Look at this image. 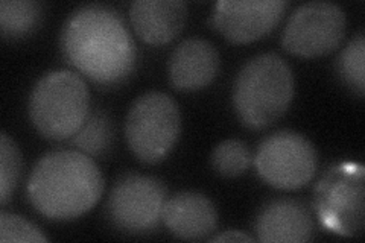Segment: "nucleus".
Instances as JSON below:
<instances>
[{
    "label": "nucleus",
    "instance_id": "6e6552de",
    "mask_svg": "<svg viewBox=\"0 0 365 243\" xmlns=\"http://www.w3.org/2000/svg\"><path fill=\"white\" fill-rule=\"evenodd\" d=\"M317 150L307 138L295 131H279L260 143L256 169L269 186L295 190L306 186L317 172Z\"/></svg>",
    "mask_w": 365,
    "mask_h": 243
},
{
    "label": "nucleus",
    "instance_id": "39448f33",
    "mask_svg": "<svg viewBox=\"0 0 365 243\" xmlns=\"http://www.w3.org/2000/svg\"><path fill=\"white\" fill-rule=\"evenodd\" d=\"M181 133L177 102L166 93L150 91L137 98L125 120V138L134 157L155 165L174 149Z\"/></svg>",
    "mask_w": 365,
    "mask_h": 243
},
{
    "label": "nucleus",
    "instance_id": "1a4fd4ad",
    "mask_svg": "<svg viewBox=\"0 0 365 243\" xmlns=\"http://www.w3.org/2000/svg\"><path fill=\"white\" fill-rule=\"evenodd\" d=\"M346 28V13L336 4H304L288 20L282 36L283 49L304 58L326 55L344 40Z\"/></svg>",
    "mask_w": 365,
    "mask_h": 243
},
{
    "label": "nucleus",
    "instance_id": "9d476101",
    "mask_svg": "<svg viewBox=\"0 0 365 243\" xmlns=\"http://www.w3.org/2000/svg\"><path fill=\"white\" fill-rule=\"evenodd\" d=\"M287 8L284 0H221L215 6L212 23L228 41L244 44L268 33Z\"/></svg>",
    "mask_w": 365,
    "mask_h": 243
},
{
    "label": "nucleus",
    "instance_id": "412c9836",
    "mask_svg": "<svg viewBox=\"0 0 365 243\" xmlns=\"http://www.w3.org/2000/svg\"><path fill=\"white\" fill-rule=\"evenodd\" d=\"M210 242H253V237L247 236L239 229H228L222 234H218L210 239Z\"/></svg>",
    "mask_w": 365,
    "mask_h": 243
},
{
    "label": "nucleus",
    "instance_id": "423d86ee",
    "mask_svg": "<svg viewBox=\"0 0 365 243\" xmlns=\"http://www.w3.org/2000/svg\"><path fill=\"white\" fill-rule=\"evenodd\" d=\"M364 167L339 165L326 172L315 187V210L322 224L341 236L364 229Z\"/></svg>",
    "mask_w": 365,
    "mask_h": 243
},
{
    "label": "nucleus",
    "instance_id": "dca6fc26",
    "mask_svg": "<svg viewBox=\"0 0 365 243\" xmlns=\"http://www.w3.org/2000/svg\"><path fill=\"white\" fill-rule=\"evenodd\" d=\"M44 16V5L34 0H2L0 29L5 40H17L36 32Z\"/></svg>",
    "mask_w": 365,
    "mask_h": 243
},
{
    "label": "nucleus",
    "instance_id": "f03ea898",
    "mask_svg": "<svg viewBox=\"0 0 365 243\" xmlns=\"http://www.w3.org/2000/svg\"><path fill=\"white\" fill-rule=\"evenodd\" d=\"M104 192V177L91 157L56 149L40 158L28 181V198L52 221H72L90 212Z\"/></svg>",
    "mask_w": 365,
    "mask_h": 243
},
{
    "label": "nucleus",
    "instance_id": "aec40b11",
    "mask_svg": "<svg viewBox=\"0 0 365 243\" xmlns=\"http://www.w3.org/2000/svg\"><path fill=\"white\" fill-rule=\"evenodd\" d=\"M0 242H48L41 231L14 213H0Z\"/></svg>",
    "mask_w": 365,
    "mask_h": 243
},
{
    "label": "nucleus",
    "instance_id": "20e7f679",
    "mask_svg": "<svg viewBox=\"0 0 365 243\" xmlns=\"http://www.w3.org/2000/svg\"><path fill=\"white\" fill-rule=\"evenodd\" d=\"M90 113V93L84 79L71 71L46 73L29 96V118L49 140H68Z\"/></svg>",
    "mask_w": 365,
    "mask_h": 243
},
{
    "label": "nucleus",
    "instance_id": "0eeeda50",
    "mask_svg": "<svg viewBox=\"0 0 365 243\" xmlns=\"http://www.w3.org/2000/svg\"><path fill=\"white\" fill-rule=\"evenodd\" d=\"M166 195L165 184L158 178L125 173L114 182L108 196L110 222L123 233H151L162 221Z\"/></svg>",
    "mask_w": 365,
    "mask_h": 243
},
{
    "label": "nucleus",
    "instance_id": "f3484780",
    "mask_svg": "<svg viewBox=\"0 0 365 243\" xmlns=\"http://www.w3.org/2000/svg\"><path fill=\"white\" fill-rule=\"evenodd\" d=\"M365 40L359 32L338 58V73L342 83L349 86L358 96L365 93Z\"/></svg>",
    "mask_w": 365,
    "mask_h": 243
},
{
    "label": "nucleus",
    "instance_id": "7ed1b4c3",
    "mask_svg": "<svg viewBox=\"0 0 365 243\" xmlns=\"http://www.w3.org/2000/svg\"><path fill=\"white\" fill-rule=\"evenodd\" d=\"M294 98V75L276 53H262L244 64L233 86V105L247 128L264 130L287 113Z\"/></svg>",
    "mask_w": 365,
    "mask_h": 243
},
{
    "label": "nucleus",
    "instance_id": "f8f14e48",
    "mask_svg": "<svg viewBox=\"0 0 365 243\" xmlns=\"http://www.w3.org/2000/svg\"><path fill=\"white\" fill-rule=\"evenodd\" d=\"M162 221L178 239L201 240L215 231L218 212L207 196L197 192H180L166 200Z\"/></svg>",
    "mask_w": 365,
    "mask_h": 243
},
{
    "label": "nucleus",
    "instance_id": "9b49d317",
    "mask_svg": "<svg viewBox=\"0 0 365 243\" xmlns=\"http://www.w3.org/2000/svg\"><path fill=\"white\" fill-rule=\"evenodd\" d=\"M169 81L175 90L195 91L207 87L220 72V53L202 38L180 43L169 58Z\"/></svg>",
    "mask_w": 365,
    "mask_h": 243
},
{
    "label": "nucleus",
    "instance_id": "f257e3e1",
    "mask_svg": "<svg viewBox=\"0 0 365 243\" xmlns=\"http://www.w3.org/2000/svg\"><path fill=\"white\" fill-rule=\"evenodd\" d=\"M61 52L68 64L101 86L123 83L137 63V48L125 20L102 4L79 6L67 17Z\"/></svg>",
    "mask_w": 365,
    "mask_h": 243
},
{
    "label": "nucleus",
    "instance_id": "6ab92c4d",
    "mask_svg": "<svg viewBox=\"0 0 365 243\" xmlns=\"http://www.w3.org/2000/svg\"><path fill=\"white\" fill-rule=\"evenodd\" d=\"M21 175V154L16 142L6 133L0 137V204L13 196Z\"/></svg>",
    "mask_w": 365,
    "mask_h": 243
},
{
    "label": "nucleus",
    "instance_id": "ddd939ff",
    "mask_svg": "<svg viewBox=\"0 0 365 243\" xmlns=\"http://www.w3.org/2000/svg\"><path fill=\"white\" fill-rule=\"evenodd\" d=\"M187 14V4L181 0H137L130 6L135 33L154 46L173 41L185 28Z\"/></svg>",
    "mask_w": 365,
    "mask_h": 243
},
{
    "label": "nucleus",
    "instance_id": "4468645a",
    "mask_svg": "<svg viewBox=\"0 0 365 243\" xmlns=\"http://www.w3.org/2000/svg\"><path fill=\"white\" fill-rule=\"evenodd\" d=\"M260 242H309L315 227L309 210L295 200H276L267 204L256 221Z\"/></svg>",
    "mask_w": 365,
    "mask_h": 243
},
{
    "label": "nucleus",
    "instance_id": "a211bd4d",
    "mask_svg": "<svg viewBox=\"0 0 365 243\" xmlns=\"http://www.w3.org/2000/svg\"><path fill=\"white\" fill-rule=\"evenodd\" d=\"M251 152L241 140H225L213 149L212 167L221 177L236 178L248 170Z\"/></svg>",
    "mask_w": 365,
    "mask_h": 243
},
{
    "label": "nucleus",
    "instance_id": "2eb2a0df",
    "mask_svg": "<svg viewBox=\"0 0 365 243\" xmlns=\"http://www.w3.org/2000/svg\"><path fill=\"white\" fill-rule=\"evenodd\" d=\"M68 140L83 154L93 158H104L114 148L116 128L107 111L95 110L88 113L81 128Z\"/></svg>",
    "mask_w": 365,
    "mask_h": 243
}]
</instances>
